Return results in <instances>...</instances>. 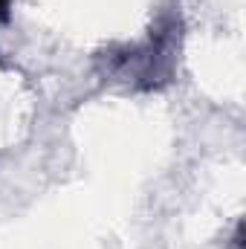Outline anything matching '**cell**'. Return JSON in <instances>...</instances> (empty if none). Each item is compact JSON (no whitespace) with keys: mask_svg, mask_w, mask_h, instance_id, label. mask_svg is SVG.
<instances>
[{"mask_svg":"<svg viewBox=\"0 0 246 249\" xmlns=\"http://www.w3.org/2000/svg\"><path fill=\"white\" fill-rule=\"evenodd\" d=\"M177 26L174 20L157 26V32H151V38L139 47L124 50V55L113 58V70H122L127 75H133V81L145 90L159 87L162 81H168L171 70H174V50H177V38H174Z\"/></svg>","mask_w":246,"mask_h":249,"instance_id":"obj_1","label":"cell"},{"mask_svg":"<svg viewBox=\"0 0 246 249\" xmlns=\"http://www.w3.org/2000/svg\"><path fill=\"white\" fill-rule=\"evenodd\" d=\"M12 18V0H0V23H9Z\"/></svg>","mask_w":246,"mask_h":249,"instance_id":"obj_2","label":"cell"}]
</instances>
